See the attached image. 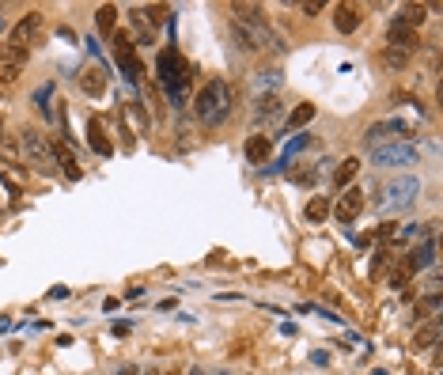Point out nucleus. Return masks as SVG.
I'll return each instance as SVG.
<instances>
[{
    "label": "nucleus",
    "mask_w": 443,
    "mask_h": 375,
    "mask_svg": "<svg viewBox=\"0 0 443 375\" xmlns=\"http://www.w3.org/2000/svg\"><path fill=\"white\" fill-rule=\"evenodd\" d=\"M231 35L243 50H265L273 46V35H269V23H265L262 8L257 4H235L231 8Z\"/></svg>",
    "instance_id": "nucleus-1"
},
{
    "label": "nucleus",
    "mask_w": 443,
    "mask_h": 375,
    "mask_svg": "<svg viewBox=\"0 0 443 375\" xmlns=\"http://www.w3.org/2000/svg\"><path fill=\"white\" fill-rule=\"evenodd\" d=\"M231 107H235V95H231L228 80H208L197 95H193V114L201 125H220L228 122Z\"/></svg>",
    "instance_id": "nucleus-2"
},
{
    "label": "nucleus",
    "mask_w": 443,
    "mask_h": 375,
    "mask_svg": "<svg viewBox=\"0 0 443 375\" xmlns=\"http://www.w3.org/2000/svg\"><path fill=\"white\" fill-rule=\"evenodd\" d=\"M417 197H421V179H394V182H386V190H383V212L386 217L406 212Z\"/></svg>",
    "instance_id": "nucleus-3"
},
{
    "label": "nucleus",
    "mask_w": 443,
    "mask_h": 375,
    "mask_svg": "<svg viewBox=\"0 0 443 375\" xmlns=\"http://www.w3.org/2000/svg\"><path fill=\"white\" fill-rule=\"evenodd\" d=\"M159 80H163L167 95H171V99L179 102V99H182V91H186V84H190L186 65H182L179 50H163V53H159Z\"/></svg>",
    "instance_id": "nucleus-4"
},
{
    "label": "nucleus",
    "mask_w": 443,
    "mask_h": 375,
    "mask_svg": "<svg viewBox=\"0 0 443 375\" xmlns=\"http://www.w3.org/2000/svg\"><path fill=\"white\" fill-rule=\"evenodd\" d=\"M15 145H19V156L30 159L38 171H53V148L38 129H23L19 137H15Z\"/></svg>",
    "instance_id": "nucleus-5"
},
{
    "label": "nucleus",
    "mask_w": 443,
    "mask_h": 375,
    "mask_svg": "<svg viewBox=\"0 0 443 375\" xmlns=\"http://www.w3.org/2000/svg\"><path fill=\"white\" fill-rule=\"evenodd\" d=\"M417 156H421V152H417L413 145H406V140H398V145L390 140V145H383V148L372 152L375 167H413Z\"/></svg>",
    "instance_id": "nucleus-6"
},
{
    "label": "nucleus",
    "mask_w": 443,
    "mask_h": 375,
    "mask_svg": "<svg viewBox=\"0 0 443 375\" xmlns=\"http://www.w3.org/2000/svg\"><path fill=\"white\" fill-rule=\"evenodd\" d=\"M38 38H42V12H27L19 23H15L12 30V42L15 50H30V46H38Z\"/></svg>",
    "instance_id": "nucleus-7"
},
{
    "label": "nucleus",
    "mask_w": 443,
    "mask_h": 375,
    "mask_svg": "<svg viewBox=\"0 0 443 375\" xmlns=\"http://www.w3.org/2000/svg\"><path fill=\"white\" fill-rule=\"evenodd\" d=\"M114 61L125 73V80H141V61H136V46L129 35H114Z\"/></svg>",
    "instance_id": "nucleus-8"
},
{
    "label": "nucleus",
    "mask_w": 443,
    "mask_h": 375,
    "mask_svg": "<svg viewBox=\"0 0 443 375\" xmlns=\"http://www.w3.org/2000/svg\"><path fill=\"white\" fill-rule=\"evenodd\" d=\"M334 212L337 220H341V224H352V220L360 217V212H364V194H360L356 186H345V194H341V201L334 205Z\"/></svg>",
    "instance_id": "nucleus-9"
},
{
    "label": "nucleus",
    "mask_w": 443,
    "mask_h": 375,
    "mask_svg": "<svg viewBox=\"0 0 443 375\" xmlns=\"http://www.w3.org/2000/svg\"><path fill=\"white\" fill-rule=\"evenodd\" d=\"M390 133H398V137L406 140V137H409V133H413V129H409L406 122H379V125H372V129L364 133V145H368V148L375 152V148L390 145Z\"/></svg>",
    "instance_id": "nucleus-10"
},
{
    "label": "nucleus",
    "mask_w": 443,
    "mask_h": 375,
    "mask_svg": "<svg viewBox=\"0 0 443 375\" xmlns=\"http://www.w3.org/2000/svg\"><path fill=\"white\" fill-rule=\"evenodd\" d=\"M87 145L95 148V156H114V145H110V137H107V129H102V122L99 118H87Z\"/></svg>",
    "instance_id": "nucleus-11"
},
{
    "label": "nucleus",
    "mask_w": 443,
    "mask_h": 375,
    "mask_svg": "<svg viewBox=\"0 0 443 375\" xmlns=\"http://www.w3.org/2000/svg\"><path fill=\"white\" fill-rule=\"evenodd\" d=\"M386 46L390 50H401V53H413L417 50V30H409V27H386Z\"/></svg>",
    "instance_id": "nucleus-12"
},
{
    "label": "nucleus",
    "mask_w": 443,
    "mask_h": 375,
    "mask_svg": "<svg viewBox=\"0 0 443 375\" xmlns=\"http://www.w3.org/2000/svg\"><path fill=\"white\" fill-rule=\"evenodd\" d=\"M360 19H364V15H360L356 4H337V12H334V27L341 30V35H352V30L360 27Z\"/></svg>",
    "instance_id": "nucleus-13"
},
{
    "label": "nucleus",
    "mask_w": 443,
    "mask_h": 375,
    "mask_svg": "<svg viewBox=\"0 0 443 375\" xmlns=\"http://www.w3.org/2000/svg\"><path fill=\"white\" fill-rule=\"evenodd\" d=\"M432 262H436V243H421V246H413V250H409V258H406V266L413 269V273H421V269H428Z\"/></svg>",
    "instance_id": "nucleus-14"
},
{
    "label": "nucleus",
    "mask_w": 443,
    "mask_h": 375,
    "mask_svg": "<svg viewBox=\"0 0 443 375\" xmlns=\"http://www.w3.org/2000/svg\"><path fill=\"white\" fill-rule=\"evenodd\" d=\"M424 15H428V8H424V4H401V12L398 15H394V27H409V30H417V27H421V23H424Z\"/></svg>",
    "instance_id": "nucleus-15"
},
{
    "label": "nucleus",
    "mask_w": 443,
    "mask_h": 375,
    "mask_svg": "<svg viewBox=\"0 0 443 375\" xmlns=\"http://www.w3.org/2000/svg\"><path fill=\"white\" fill-rule=\"evenodd\" d=\"M50 148H53V159H57V163L64 167V174H69V179L76 182L84 171H80V163H76V156H72V148L64 145V140H57V145H50Z\"/></svg>",
    "instance_id": "nucleus-16"
},
{
    "label": "nucleus",
    "mask_w": 443,
    "mask_h": 375,
    "mask_svg": "<svg viewBox=\"0 0 443 375\" xmlns=\"http://www.w3.org/2000/svg\"><path fill=\"white\" fill-rule=\"evenodd\" d=\"M80 87H84V95L99 99V95L107 91V76H102V68H84V76H80Z\"/></svg>",
    "instance_id": "nucleus-17"
},
{
    "label": "nucleus",
    "mask_w": 443,
    "mask_h": 375,
    "mask_svg": "<svg viewBox=\"0 0 443 375\" xmlns=\"http://www.w3.org/2000/svg\"><path fill=\"white\" fill-rule=\"evenodd\" d=\"M269 156H273V140L269 137H251L246 140V159H251V163H265Z\"/></svg>",
    "instance_id": "nucleus-18"
},
{
    "label": "nucleus",
    "mask_w": 443,
    "mask_h": 375,
    "mask_svg": "<svg viewBox=\"0 0 443 375\" xmlns=\"http://www.w3.org/2000/svg\"><path fill=\"white\" fill-rule=\"evenodd\" d=\"M356 171H360V159H356V156L341 159V167L334 171V186H349V182L356 179Z\"/></svg>",
    "instance_id": "nucleus-19"
},
{
    "label": "nucleus",
    "mask_w": 443,
    "mask_h": 375,
    "mask_svg": "<svg viewBox=\"0 0 443 375\" xmlns=\"http://www.w3.org/2000/svg\"><path fill=\"white\" fill-rule=\"evenodd\" d=\"M440 341V318H428V322L417 330V349H432Z\"/></svg>",
    "instance_id": "nucleus-20"
},
{
    "label": "nucleus",
    "mask_w": 443,
    "mask_h": 375,
    "mask_svg": "<svg viewBox=\"0 0 443 375\" xmlns=\"http://www.w3.org/2000/svg\"><path fill=\"white\" fill-rule=\"evenodd\" d=\"M95 23H99V30L107 38H114V23H118V8L114 4H102L99 8V15H95Z\"/></svg>",
    "instance_id": "nucleus-21"
},
{
    "label": "nucleus",
    "mask_w": 443,
    "mask_h": 375,
    "mask_svg": "<svg viewBox=\"0 0 443 375\" xmlns=\"http://www.w3.org/2000/svg\"><path fill=\"white\" fill-rule=\"evenodd\" d=\"M311 118H315V107H311V102H300V107H296L292 114H288V129H303V125H307Z\"/></svg>",
    "instance_id": "nucleus-22"
},
{
    "label": "nucleus",
    "mask_w": 443,
    "mask_h": 375,
    "mask_svg": "<svg viewBox=\"0 0 443 375\" xmlns=\"http://www.w3.org/2000/svg\"><path fill=\"white\" fill-rule=\"evenodd\" d=\"M277 114H280V102H277V95H265V99L257 102V122H273Z\"/></svg>",
    "instance_id": "nucleus-23"
},
{
    "label": "nucleus",
    "mask_w": 443,
    "mask_h": 375,
    "mask_svg": "<svg viewBox=\"0 0 443 375\" xmlns=\"http://www.w3.org/2000/svg\"><path fill=\"white\" fill-rule=\"evenodd\" d=\"M329 217V201H326V197H311V201H307V220H311V224H318V220H326Z\"/></svg>",
    "instance_id": "nucleus-24"
},
{
    "label": "nucleus",
    "mask_w": 443,
    "mask_h": 375,
    "mask_svg": "<svg viewBox=\"0 0 443 375\" xmlns=\"http://www.w3.org/2000/svg\"><path fill=\"white\" fill-rule=\"evenodd\" d=\"M379 57H383V65H390V68H406V65H409V53L390 50V46H386V50L379 53Z\"/></svg>",
    "instance_id": "nucleus-25"
},
{
    "label": "nucleus",
    "mask_w": 443,
    "mask_h": 375,
    "mask_svg": "<svg viewBox=\"0 0 443 375\" xmlns=\"http://www.w3.org/2000/svg\"><path fill=\"white\" fill-rule=\"evenodd\" d=\"M409 277H413V269H409L406 262H398V266H394V273H390V284H394V289H406Z\"/></svg>",
    "instance_id": "nucleus-26"
},
{
    "label": "nucleus",
    "mask_w": 443,
    "mask_h": 375,
    "mask_svg": "<svg viewBox=\"0 0 443 375\" xmlns=\"http://www.w3.org/2000/svg\"><path fill=\"white\" fill-rule=\"evenodd\" d=\"M141 15H148V23H167V15H171V12H167L163 4H152V8H144Z\"/></svg>",
    "instance_id": "nucleus-27"
},
{
    "label": "nucleus",
    "mask_w": 443,
    "mask_h": 375,
    "mask_svg": "<svg viewBox=\"0 0 443 375\" xmlns=\"http://www.w3.org/2000/svg\"><path fill=\"white\" fill-rule=\"evenodd\" d=\"M15 76H19V68H15V65H0V87L15 84Z\"/></svg>",
    "instance_id": "nucleus-28"
},
{
    "label": "nucleus",
    "mask_w": 443,
    "mask_h": 375,
    "mask_svg": "<svg viewBox=\"0 0 443 375\" xmlns=\"http://www.w3.org/2000/svg\"><path fill=\"white\" fill-rule=\"evenodd\" d=\"M265 84H269V87H273V84H277V73H262V76H257V80H254V87H257V91H262V87H265Z\"/></svg>",
    "instance_id": "nucleus-29"
},
{
    "label": "nucleus",
    "mask_w": 443,
    "mask_h": 375,
    "mask_svg": "<svg viewBox=\"0 0 443 375\" xmlns=\"http://www.w3.org/2000/svg\"><path fill=\"white\" fill-rule=\"evenodd\" d=\"M300 12H307V15H318V12H322V4H318V0H307V4H300Z\"/></svg>",
    "instance_id": "nucleus-30"
},
{
    "label": "nucleus",
    "mask_w": 443,
    "mask_h": 375,
    "mask_svg": "<svg viewBox=\"0 0 443 375\" xmlns=\"http://www.w3.org/2000/svg\"><path fill=\"white\" fill-rule=\"evenodd\" d=\"M114 375H136V368H133V364H122V368H118Z\"/></svg>",
    "instance_id": "nucleus-31"
},
{
    "label": "nucleus",
    "mask_w": 443,
    "mask_h": 375,
    "mask_svg": "<svg viewBox=\"0 0 443 375\" xmlns=\"http://www.w3.org/2000/svg\"><path fill=\"white\" fill-rule=\"evenodd\" d=\"M0 30H4V19H0Z\"/></svg>",
    "instance_id": "nucleus-32"
},
{
    "label": "nucleus",
    "mask_w": 443,
    "mask_h": 375,
    "mask_svg": "<svg viewBox=\"0 0 443 375\" xmlns=\"http://www.w3.org/2000/svg\"><path fill=\"white\" fill-rule=\"evenodd\" d=\"M190 375H197V372H190Z\"/></svg>",
    "instance_id": "nucleus-33"
}]
</instances>
